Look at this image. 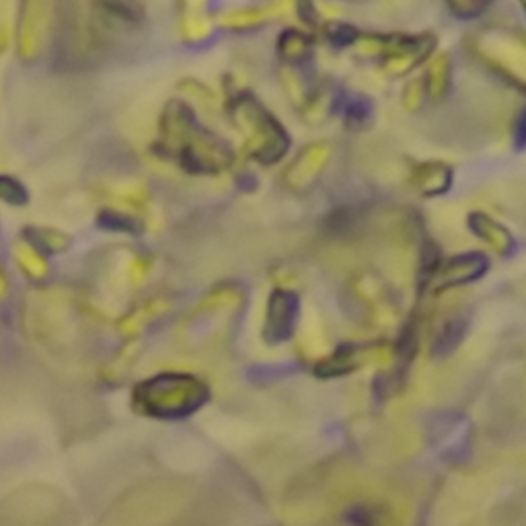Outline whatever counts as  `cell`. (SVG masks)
<instances>
[{
  "instance_id": "cell-9",
  "label": "cell",
  "mask_w": 526,
  "mask_h": 526,
  "mask_svg": "<svg viewBox=\"0 0 526 526\" xmlns=\"http://www.w3.org/2000/svg\"><path fill=\"white\" fill-rule=\"evenodd\" d=\"M516 144H518V148L524 144V116L518 118V126H516Z\"/></svg>"
},
{
  "instance_id": "cell-6",
  "label": "cell",
  "mask_w": 526,
  "mask_h": 526,
  "mask_svg": "<svg viewBox=\"0 0 526 526\" xmlns=\"http://www.w3.org/2000/svg\"><path fill=\"white\" fill-rule=\"evenodd\" d=\"M370 111H372V107H370V103H368L364 97L352 99V101L346 103V120H348L350 124H352V122L362 124L364 120L370 118Z\"/></svg>"
},
{
  "instance_id": "cell-2",
  "label": "cell",
  "mask_w": 526,
  "mask_h": 526,
  "mask_svg": "<svg viewBox=\"0 0 526 526\" xmlns=\"http://www.w3.org/2000/svg\"><path fill=\"white\" fill-rule=\"evenodd\" d=\"M298 319V296L288 290H276L268 303V317L263 335L270 344L286 342Z\"/></svg>"
},
{
  "instance_id": "cell-4",
  "label": "cell",
  "mask_w": 526,
  "mask_h": 526,
  "mask_svg": "<svg viewBox=\"0 0 526 526\" xmlns=\"http://www.w3.org/2000/svg\"><path fill=\"white\" fill-rule=\"evenodd\" d=\"M467 325H469V321H467L465 317H461V315L450 319V321L440 329V333L436 335L432 352H434L436 356H448L450 352H453V350L461 344L463 335H465V331H467Z\"/></svg>"
},
{
  "instance_id": "cell-1",
  "label": "cell",
  "mask_w": 526,
  "mask_h": 526,
  "mask_svg": "<svg viewBox=\"0 0 526 526\" xmlns=\"http://www.w3.org/2000/svg\"><path fill=\"white\" fill-rule=\"evenodd\" d=\"M208 389L190 374H159L136 389V403L153 416L179 418L204 405Z\"/></svg>"
},
{
  "instance_id": "cell-7",
  "label": "cell",
  "mask_w": 526,
  "mask_h": 526,
  "mask_svg": "<svg viewBox=\"0 0 526 526\" xmlns=\"http://www.w3.org/2000/svg\"><path fill=\"white\" fill-rule=\"evenodd\" d=\"M327 37L335 46H350L354 42L356 31L348 25H333L331 33H327Z\"/></svg>"
},
{
  "instance_id": "cell-5",
  "label": "cell",
  "mask_w": 526,
  "mask_h": 526,
  "mask_svg": "<svg viewBox=\"0 0 526 526\" xmlns=\"http://www.w3.org/2000/svg\"><path fill=\"white\" fill-rule=\"evenodd\" d=\"M469 222L477 224V227H481V229H487V231H490V233H487V235H481V237H483L485 241H490L492 245H496V249L502 251L504 255L510 253V249L514 247L512 237L508 235V231H506L504 227H500L498 222H494V220H490V218H485L483 214H473Z\"/></svg>"
},
{
  "instance_id": "cell-8",
  "label": "cell",
  "mask_w": 526,
  "mask_h": 526,
  "mask_svg": "<svg viewBox=\"0 0 526 526\" xmlns=\"http://www.w3.org/2000/svg\"><path fill=\"white\" fill-rule=\"evenodd\" d=\"M450 9H453L463 19H473V17H479L487 9V5L485 3L483 5H475V3L465 5V3H461V5H450Z\"/></svg>"
},
{
  "instance_id": "cell-3",
  "label": "cell",
  "mask_w": 526,
  "mask_h": 526,
  "mask_svg": "<svg viewBox=\"0 0 526 526\" xmlns=\"http://www.w3.org/2000/svg\"><path fill=\"white\" fill-rule=\"evenodd\" d=\"M487 266H490V263H487V259L481 253H465L448 259L440 270V288L479 280L487 272Z\"/></svg>"
}]
</instances>
